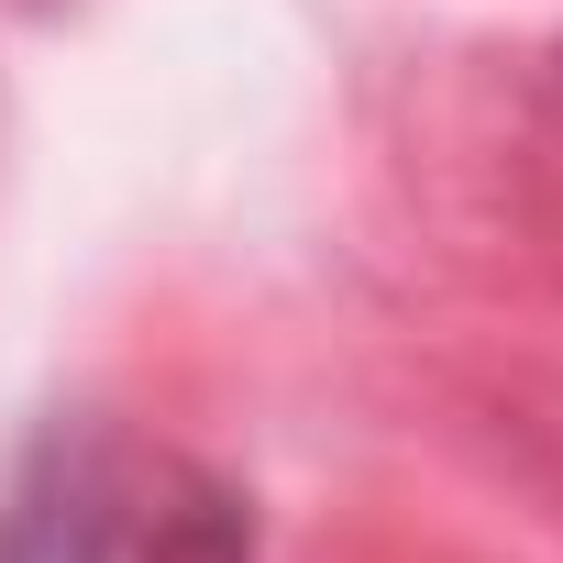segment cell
<instances>
[{
    "instance_id": "1",
    "label": "cell",
    "mask_w": 563,
    "mask_h": 563,
    "mask_svg": "<svg viewBox=\"0 0 563 563\" xmlns=\"http://www.w3.org/2000/svg\"><path fill=\"white\" fill-rule=\"evenodd\" d=\"M0 563H254V508L177 442L56 420L0 497Z\"/></svg>"
}]
</instances>
